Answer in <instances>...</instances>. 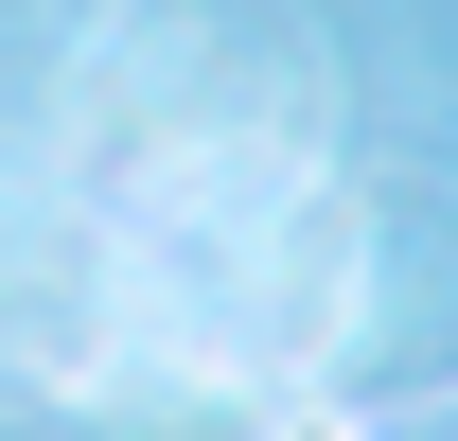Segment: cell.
I'll list each match as a JSON object with an SVG mask.
<instances>
[{
    "mask_svg": "<svg viewBox=\"0 0 458 441\" xmlns=\"http://www.w3.org/2000/svg\"><path fill=\"white\" fill-rule=\"evenodd\" d=\"M265 441H388V424H370V406H318V388H300V406H283Z\"/></svg>",
    "mask_w": 458,
    "mask_h": 441,
    "instance_id": "1",
    "label": "cell"
}]
</instances>
